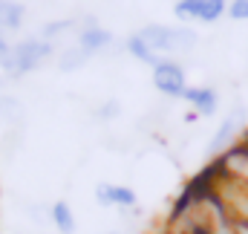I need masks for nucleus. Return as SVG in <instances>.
Here are the masks:
<instances>
[{
	"instance_id": "nucleus-12",
	"label": "nucleus",
	"mask_w": 248,
	"mask_h": 234,
	"mask_svg": "<svg viewBox=\"0 0 248 234\" xmlns=\"http://www.w3.org/2000/svg\"><path fill=\"white\" fill-rule=\"evenodd\" d=\"M225 9V0H205V12H202V20H217Z\"/></svg>"
},
{
	"instance_id": "nucleus-11",
	"label": "nucleus",
	"mask_w": 248,
	"mask_h": 234,
	"mask_svg": "<svg viewBox=\"0 0 248 234\" xmlns=\"http://www.w3.org/2000/svg\"><path fill=\"white\" fill-rule=\"evenodd\" d=\"M87 61V50H72V52H66L61 58V67L63 69H75V67H81Z\"/></svg>"
},
{
	"instance_id": "nucleus-3",
	"label": "nucleus",
	"mask_w": 248,
	"mask_h": 234,
	"mask_svg": "<svg viewBox=\"0 0 248 234\" xmlns=\"http://www.w3.org/2000/svg\"><path fill=\"white\" fill-rule=\"evenodd\" d=\"M156 87L168 96H182L185 93V75L176 64H156Z\"/></svg>"
},
{
	"instance_id": "nucleus-9",
	"label": "nucleus",
	"mask_w": 248,
	"mask_h": 234,
	"mask_svg": "<svg viewBox=\"0 0 248 234\" xmlns=\"http://www.w3.org/2000/svg\"><path fill=\"white\" fill-rule=\"evenodd\" d=\"M237 124H240V121H237V118L231 116L228 121H225V124H222V127H219V133L214 136V150H219V148H225V142H228V139L234 136V130H237Z\"/></svg>"
},
{
	"instance_id": "nucleus-2",
	"label": "nucleus",
	"mask_w": 248,
	"mask_h": 234,
	"mask_svg": "<svg viewBox=\"0 0 248 234\" xmlns=\"http://www.w3.org/2000/svg\"><path fill=\"white\" fill-rule=\"evenodd\" d=\"M46 52H49V47L44 41H26V44L15 47L9 55H3V67L9 72H29V69H35L44 61Z\"/></svg>"
},
{
	"instance_id": "nucleus-13",
	"label": "nucleus",
	"mask_w": 248,
	"mask_h": 234,
	"mask_svg": "<svg viewBox=\"0 0 248 234\" xmlns=\"http://www.w3.org/2000/svg\"><path fill=\"white\" fill-rule=\"evenodd\" d=\"M130 50H133V52H136L141 61H150V64H156V58L150 55V47H147L141 38H133V41H130Z\"/></svg>"
},
{
	"instance_id": "nucleus-1",
	"label": "nucleus",
	"mask_w": 248,
	"mask_h": 234,
	"mask_svg": "<svg viewBox=\"0 0 248 234\" xmlns=\"http://www.w3.org/2000/svg\"><path fill=\"white\" fill-rule=\"evenodd\" d=\"M150 50H176V47H193L196 35L190 29H168V26H147L139 35Z\"/></svg>"
},
{
	"instance_id": "nucleus-14",
	"label": "nucleus",
	"mask_w": 248,
	"mask_h": 234,
	"mask_svg": "<svg viewBox=\"0 0 248 234\" xmlns=\"http://www.w3.org/2000/svg\"><path fill=\"white\" fill-rule=\"evenodd\" d=\"M231 15H234V17H248V0H234Z\"/></svg>"
},
{
	"instance_id": "nucleus-8",
	"label": "nucleus",
	"mask_w": 248,
	"mask_h": 234,
	"mask_svg": "<svg viewBox=\"0 0 248 234\" xmlns=\"http://www.w3.org/2000/svg\"><path fill=\"white\" fill-rule=\"evenodd\" d=\"M20 17H23V9L20 6H15V3H0V26H17L20 23Z\"/></svg>"
},
{
	"instance_id": "nucleus-15",
	"label": "nucleus",
	"mask_w": 248,
	"mask_h": 234,
	"mask_svg": "<svg viewBox=\"0 0 248 234\" xmlns=\"http://www.w3.org/2000/svg\"><path fill=\"white\" fill-rule=\"evenodd\" d=\"M0 52H6V44H3V41H0Z\"/></svg>"
},
{
	"instance_id": "nucleus-10",
	"label": "nucleus",
	"mask_w": 248,
	"mask_h": 234,
	"mask_svg": "<svg viewBox=\"0 0 248 234\" xmlns=\"http://www.w3.org/2000/svg\"><path fill=\"white\" fill-rule=\"evenodd\" d=\"M205 12V0H182L176 6V15H193V17H202Z\"/></svg>"
},
{
	"instance_id": "nucleus-6",
	"label": "nucleus",
	"mask_w": 248,
	"mask_h": 234,
	"mask_svg": "<svg viewBox=\"0 0 248 234\" xmlns=\"http://www.w3.org/2000/svg\"><path fill=\"white\" fill-rule=\"evenodd\" d=\"M187 101L193 104V107H199L202 113H211L214 107H217V99H214V93L211 90H185Z\"/></svg>"
},
{
	"instance_id": "nucleus-5",
	"label": "nucleus",
	"mask_w": 248,
	"mask_h": 234,
	"mask_svg": "<svg viewBox=\"0 0 248 234\" xmlns=\"http://www.w3.org/2000/svg\"><path fill=\"white\" fill-rule=\"evenodd\" d=\"M110 41H113V35H110V32H104V29H87V32H84V38H81V50L95 52L98 47H104V44H110Z\"/></svg>"
},
{
	"instance_id": "nucleus-7",
	"label": "nucleus",
	"mask_w": 248,
	"mask_h": 234,
	"mask_svg": "<svg viewBox=\"0 0 248 234\" xmlns=\"http://www.w3.org/2000/svg\"><path fill=\"white\" fill-rule=\"evenodd\" d=\"M52 217H55V226H58L63 234L75 232V220H72V211H69V205H66V202H55Z\"/></svg>"
},
{
	"instance_id": "nucleus-4",
	"label": "nucleus",
	"mask_w": 248,
	"mask_h": 234,
	"mask_svg": "<svg viewBox=\"0 0 248 234\" xmlns=\"http://www.w3.org/2000/svg\"><path fill=\"white\" fill-rule=\"evenodd\" d=\"M98 202H104V205H133L136 194L130 188H119V185H101L98 188Z\"/></svg>"
}]
</instances>
